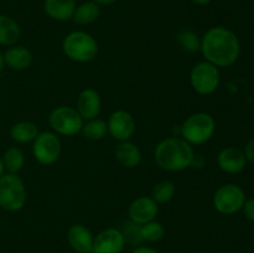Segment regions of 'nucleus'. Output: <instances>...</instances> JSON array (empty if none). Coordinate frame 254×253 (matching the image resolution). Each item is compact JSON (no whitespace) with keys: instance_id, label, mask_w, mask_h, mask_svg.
Segmentation results:
<instances>
[{"instance_id":"1","label":"nucleus","mask_w":254,"mask_h":253,"mask_svg":"<svg viewBox=\"0 0 254 253\" xmlns=\"http://www.w3.org/2000/svg\"><path fill=\"white\" fill-rule=\"evenodd\" d=\"M200 51L207 62L216 67H230L241 55V42L232 30L213 26L203 34Z\"/></svg>"},{"instance_id":"2","label":"nucleus","mask_w":254,"mask_h":253,"mask_svg":"<svg viewBox=\"0 0 254 253\" xmlns=\"http://www.w3.org/2000/svg\"><path fill=\"white\" fill-rule=\"evenodd\" d=\"M195 156L192 145L185 139L171 136L161 140L154 150V159L166 171H183L190 168Z\"/></svg>"},{"instance_id":"3","label":"nucleus","mask_w":254,"mask_h":253,"mask_svg":"<svg viewBox=\"0 0 254 253\" xmlns=\"http://www.w3.org/2000/svg\"><path fill=\"white\" fill-rule=\"evenodd\" d=\"M62 51L67 59L79 63L93 61L98 55V44L88 32L72 31L62 41Z\"/></svg>"},{"instance_id":"4","label":"nucleus","mask_w":254,"mask_h":253,"mask_svg":"<svg viewBox=\"0 0 254 253\" xmlns=\"http://www.w3.org/2000/svg\"><path fill=\"white\" fill-rule=\"evenodd\" d=\"M216 131V122L211 114L197 112L185 119L181 126V138L191 145H201L210 140Z\"/></svg>"},{"instance_id":"5","label":"nucleus","mask_w":254,"mask_h":253,"mask_svg":"<svg viewBox=\"0 0 254 253\" xmlns=\"http://www.w3.org/2000/svg\"><path fill=\"white\" fill-rule=\"evenodd\" d=\"M26 203V189L17 174L0 176V207L9 212L20 211Z\"/></svg>"},{"instance_id":"6","label":"nucleus","mask_w":254,"mask_h":253,"mask_svg":"<svg viewBox=\"0 0 254 253\" xmlns=\"http://www.w3.org/2000/svg\"><path fill=\"white\" fill-rule=\"evenodd\" d=\"M83 121L77 109L68 106L57 107L49 116V123L52 130L64 136H73L81 133Z\"/></svg>"},{"instance_id":"7","label":"nucleus","mask_w":254,"mask_h":253,"mask_svg":"<svg viewBox=\"0 0 254 253\" xmlns=\"http://www.w3.org/2000/svg\"><path fill=\"white\" fill-rule=\"evenodd\" d=\"M221 82L218 67L207 61L196 63L190 72V83L193 91L201 96H210L217 91Z\"/></svg>"},{"instance_id":"8","label":"nucleus","mask_w":254,"mask_h":253,"mask_svg":"<svg viewBox=\"0 0 254 253\" xmlns=\"http://www.w3.org/2000/svg\"><path fill=\"white\" fill-rule=\"evenodd\" d=\"M32 143V154L39 164L50 166L59 160L61 155V140L56 133L41 131Z\"/></svg>"},{"instance_id":"9","label":"nucleus","mask_w":254,"mask_h":253,"mask_svg":"<svg viewBox=\"0 0 254 253\" xmlns=\"http://www.w3.org/2000/svg\"><path fill=\"white\" fill-rule=\"evenodd\" d=\"M213 206L222 215H233L242 210L246 201V193L236 184H225L216 190L213 195Z\"/></svg>"},{"instance_id":"10","label":"nucleus","mask_w":254,"mask_h":253,"mask_svg":"<svg viewBox=\"0 0 254 253\" xmlns=\"http://www.w3.org/2000/svg\"><path fill=\"white\" fill-rule=\"evenodd\" d=\"M107 124H108V133L111 134L112 138L118 141L129 140L135 133V121L126 109L114 111L109 117Z\"/></svg>"},{"instance_id":"11","label":"nucleus","mask_w":254,"mask_h":253,"mask_svg":"<svg viewBox=\"0 0 254 253\" xmlns=\"http://www.w3.org/2000/svg\"><path fill=\"white\" fill-rule=\"evenodd\" d=\"M126 240L119 228H106L94 237L92 253H122Z\"/></svg>"},{"instance_id":"12","label":"nucleus","mask_w":254,"mask_h":253,"mask_svg":"<svg viewBox=\"0 0 254 253\" xmlns=\"http://www.w3.org/2000/svg\"><path fill=\"white\" fill-rule=\"evenodd\" d=\"M159 212L158 202L153 197L149 196H141L135 198L130 203L128 210L129 220L138 225H144L146 222L155 220Z\"/></svg>"},{"instance_id":"13","label":"nucleus","mask_w":254,"mask_h":253,"mask_svg":"<svg viewBox=\"0 0 254 253\" xmlns=\"http://www.w3.org/2000/svg\"><path fill=\"white\" fill-rule=\"evenodd\" d=\"M76 109L86 121L98 118L102 109V101L98 92L93 88L83 89L77 98Z\"/></svg>"},{"instance_id":"14","label":"nucleus","mask_w":254,"mask_h":253,"mask_svg":"<svg viewBox=\"0 0 254 253\" xmlns=\"http://www.w3.org/2000/svg\"><path fill=\"white\" fill-rule=\"evenodd\" d=\"M217 164L222 171L227 174H238L247 165L245 151L238 148L228 146L222 149L217 155Z\"/></svg>"},{"instance_id":"15","label":"nucleus","mask_w":254,"mask_h":253,"mask_svg":"<svg viewBox=\"0 0 254 253\" xmlns=\"http://www.w3.org/2000/svg\"><path fill=\"white\" fill-rule=\"evenodd\" d=\"M67 241L77 253H92L94 237L84 225H72L67 231Z\"/></svg>"},{"instance_id":"16","label":"nucleus","mask_w":254,"mask_h":253,"mask_svg":"<svg viewBox=\"0 0 254 253\" xmlns=\"http://www.w3.org/2000/svg\"><path fill=\"white\" fill-rule=\"evenodd\" d=\"M76 6V0H44L45 14L56 21L72 20Z\"/></svg>"},{"instance_id":"17","label":"nucleus","mask_w":254,"mask_h":253,"mask_svg":"<svg viewBox=\"0 0 254 253\" xmlns=\"http://www.w3.org/2000/svg\"><path fill=\"white\" fill-rule=\"evenodd\" d=\"M117 161L122 166L128 169H134L140 164L141 161V151L136 144L131 143L130 140L119 141L118 145L114 150Z\"/></svg>"},{"instance_id":"18","label":"nucleus","mask_w":254,"mask_h":253,"mask_svg":"<svg viewBox=\"0 0 254 253\" xmlns=\"http://www.w3.org/2000/svg\"><path fill=\"white\" fill-rule=\"evenodd\" d=\"M34 61L32 52L25 46H11L4 54V62L7 67L16 71H24L31 66Z\"/></svg>"},{"instance_id":"19","label":"nucleus","mask_w":254,"mask_h":253,"mask_svg":"<svg viewBox=\"0 0 254 253\" xmlns=\"http://www.w3.org/2000/svg\"><path fill=\"white\" fill-rule=\"evenodd\" d=\"M21 36L19 24L11 16L0 14V45L14 46Z\"/></svg>"},{"instance_id":"20","label":"nucleus","mask_w":254,"mask_h":253,"mask_svg":"<svg viewBox=\"0 0 254 253\" xmlns=\"http://www.w3.org/2000/svg\"><path fill=\"white\" fill-rule=\"evenodd\" d=\"M99 15H101V6L97 2L88 0V1H84L82 4L77 5L72 20L77 25L86 26V25H91L94 21H97Z\"/></svg>"},{"instance_id":"21","label":"nucleus","mask_w":254,"mask_h":253,"mask_svg":"<svg viewBox=\"0 0 254 253\" xmlns=\"http://www.w3.org/2000/svg\"><path fill=\"white\" fill-rule=\"evenodd\" d=\"M39 126L30 121H21L15 123L10 129V136L19 144H27L35 140L39 135Z\"/></svg>"},{"instance_id":"22","label":"nucleus","mask_w":254,"mask_h":253,"mask_svg":"<svg viewBox=\"0 0 254 253\" xmlns=\"http://www.w3.org/2000/svg\"><path fill=\"white\" fill-rule=\"evenodd\" d=\"M81 133L89 140H101L108 134V124L103 119H91L83 124Z\"/></svg>"},{"instance_id":"23","label":"nucleus","mask_w":254,"mask_h":253,"mask_svg":"<svg viewBox=\"0 0 254 253\" xmlns=\"http://www.w3.org/2000/svg\"><path fill=\"white\" fill-rule=\"evenodd\" d=\"M5 170L10 174H17L25 164V155L19 148H9L2 155Z\"/></svg>"},{"instance_id":"24","label":"nucleus","mask_w":254,"mask_h":253,"mask_svg":"<svg viewBox=\"0 0 254 253\" xmlns=\"http://www.w3.org/2000/svg\"><path fill=\"white\" fill-rule=\"evenodd\" d=\"M176 41L183 51L185 52H197L200 51L201 39L196 32L191 30H183L176 35Z\"/></svg>"},{"instance_id":"25","label":"nucleus","mask_w":254,"mask_h":253,"mask_svg":"<svg viewBox=\"0 0 254 253\" xmlns=\"http://www.w3.org/2000/svg\"><path fill=\"white\" fill-rule=\"evenodd\" d=\"M176 186L171 180H163L156 184L151 191V197L158 203H166L175 196Z\"/></svg>"},{"instance_id":"26","label":"nucleus","mask_w":254,"mask_h":253,"mask_svg":"<svg viewBox=\"0 0 254 253\" xmlns=\"http://www.w3.org/2000/svg\"><path fill=\"white\" fill-rule=\"evenodd\" d=\"M165 235V228L158 221L153 220L141 225V237L146 242H158Z\"/></svg>"},{"instance_id":"27","label":"nucleus","mask_w":254,"mask_h":253,"mask_svg":"<svg viewBox=\"0 0 254 253\" xmlns=\"http://www.w3.org/2000/svg\"><path fill=\"white\" fill-rule=\"evenodd\" d=\"M121 232L123 233L126 243H130V245L136 246L140 245L143 242V237H141V225L133 222V221H126L122 223Z\"/></svg>"},{"instance_id":"28","label":"nucleus","mask_w":254,"mask_h":253,"mask_svg":"<svg viewBox=\"0 0 254 253\" xmlns=\"http://www.w3.org/2000/svg\"><path fill=\"white\" fill-rule=\"evenodd\" d=\"M243 213H245L246 218L254 222V198H248L243 203Z\"/></svg>"},{"instance_id":"29","label":"nucleus","mask_w":254,"mask_h":253,"mask_svg":"<svg viewBox=\"0 0 254 253\" xmlns=\"http://www.w3.org/2000/svg\"><path fill=\"white\" fill-rule=\"evenodd\" d=\"M245 155L247 158V161H250L251 164L254 165V138L251 139L247 143V145H246Z\"/></svg>"},{"instance_id":"30","label":"nucleus","mask_w":254,"mask_h":253,"mask_svg":"<svg viewBox=\"0 0 254 253\" xmlns=\"http://www.w3.org/2000/svg\"><path fill=\"white\" fill-rule=\"evenodd\" d=\"M205 165V160H203L202 155H196L193 156L192 159V163H191V166H193V168H202V166Z\"/></svg>"},{"instance_id":"31","label":"nucleus","mask_w":254,"mask_h":253,"mask_svg":"<svg viewBox=\"0 0 254 253\" xmlns=\"http://www.w3.org/2000/svg\"><path fill=\"white\" fill-rule=\"evenodd\" d=\"M133 253H159L158 251H155L154 248L145 247V246H140V247H136L133 251Z\"/></svg>"},{"instance_id":"32","label":"nucleus","mask_w":254,"mask_h":253,"mask_svg":"<svg viewBox=\"0 0 254 253\" xmlns=\"http://www.w3.org/2000/svg\"><path fill=\"white\" fill-rule=\"evenodd\" d=\"M92 1L97 2V4L101 6V5H113L114 2H117L118 0H92Z\"/></svg>"},{"instance_id":"33","label":"nucleus","mask_w":254,"mask_h":253,"mask_svg":"<svg viewBox=\"0 0 254 253\" xmlns=\"http://www.w3.org/2000/svg\"><path fill=\"white\" fill-rule=\"evenodd\" d=\"M191 1H192L193 4H196V5H200V6H205V5L210 4L212 0H191Z\"/></svg>"},{"instance_id":"34","label":"nucleus","mask_w":254,"mask_h":253,"mask_svg":"<svg viewBox=\"0 0 254 253\" xmlns=\"http://www.w3.org/2000/svg\"><path fill=\"white\" fill-rule=\"evenodd\" d=\"M4 66H5V62H4V54H2V52L0 51V73H1L2 69H4Z\"/></svg>"},{"instance_id":"35","label":"nucleus","mask_w":254,"mask_h":253,"mask_svg":"<svg viewBox=\"0 0 254 253\" xmlns=\"http://www.w3.org/2000/svg\"><path fill=\"white\" fill-rule=\"evenodd\" d=\"M5 174V166L4 163H2V159L0 158V176H2Z\"/></svg>"},{"instance_id":"36","label":"nucleus","mask_w":254,"mask_h":253,"mask_svg":"<svg viewBox=\"0 0 254 253\" xmlns=\"http://www.w3.org/2000/svg\"><path fill=\"white\" fill-rule=\"evenodd\" d=\"M253 1H254V0H253Z\"/></svg>"}]
</instances>
